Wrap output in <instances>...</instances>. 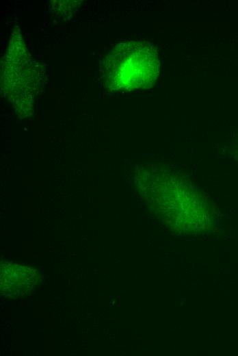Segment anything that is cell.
Wrapping results in <instances>:
<instances>
[{
    "label": "cell",
    "mask_w": 238,
    "mask_h": 356,
    "mask_svg": "<svg viewBox=\"0 0 238 356\" xmlns=\"http://www.w3.org/2000/svg\"><path fill=\"white\" fill-rule=\"evenodd\" d=\"M35 61L29 54L20 31L12 34L1 63L2 89L14 102L30 106L38 88L39 74Z\"/></svg>",
    "instance_id": "7a4b0ae2"
},
{
    "label": "cell",
    "mask_w": 238,
    "mask_h": 356,
    "mask_svg": "<svg viewBox=\"0 0 238 356\" xmlns=\"http://www.w3.org/2000/svg\"><path fill=\"white\" fill-rule=\"evenodd\" d=\"M39 281L37 270L28 266L8 264L1 268V291L14 298L29 294Z\"/></svg>",
    "instance_id": "3957f363"
},
{
    "label": "cell",
    "mask_w": 238,
    "mask_h": 356,
    "mask_svg": "<svg viewBox=\"0 0 238 356\" xmlns=\"http://www.w3.org/2000/svg\"><path fill=\"white\" fill-rule=\"evenodd\" d=\"M159 73L155 47L144 40H130L115 45L101 65V76L111 92L152 87Z\"/></svg>",
    "instance_id": "6da1fadb"
}]
</instances>
